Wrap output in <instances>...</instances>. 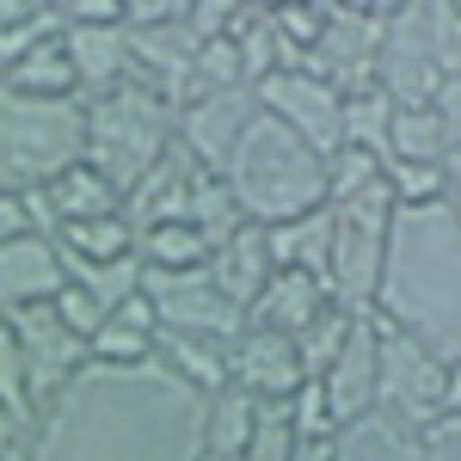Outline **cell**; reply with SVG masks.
Segmentation results:
<instances>
[{"mask_svg":"<svg viewBox=\"0 0 461 461\" xmlns=\"http://www.w3.org/2000/svg\"><path fill=\"white\" fill-rule=\"evenodd\" d=\"M68 62L80 74V99H105L117 86H130V37L123 25H68Z\"/></svg>","mask_w":461,"mask_h":461,"instance_id":"19","label":"cell"},{"mask_svg":"<svg viewBox=\"0 0 461 461\" xmlns=\"http://www.w3.org/2000/svg\"><path fill=\"white\" fill-rule=\"evenodd\" d=\"M154 345H160V320L148 308V295H136L130 308H117L86 339V357L93 363H111V369H136V363H154Z\"/></svg>","mask_w":461,"mask_h":461,"instance_id":"21","label":"cell"},{"mask_svg":"<svg viewBox=\"0 0 461 461\" xmlns=\"http://www.w3.org/2000/svg\"><path fill=\"white\" fill-rule=\"evenodd\" d=\"M332 461H430L425 456V437L406 425H393V419H363V425L339 430V443H332Z\"/></svg>","mask_w":461,"mask_h":461,"instance_id":"25","label":"cell"},{"mask_svg":"<svg viewBox=\"0 0 461 461\" xmlns=\"http://www.w3.org/2000/svg\"><path fill=\"white\" fill-rule=\"evenodd\" d=\"M388 130H393V99L382 93V86L345 99V142L351 148H369V154L388 160Z\"/></svg>","mask_w":461,"mask_h":461,"instance_id":"35","label":"cell"},{"mask_svg":"<svg viewBox=\"0 0 461 461\" xmlns=\"http://www.w3.org/2000/svg\"><path fill=\"white\" fill-rule=\"evenodd\" d=\"M289 412H295L302 443H339V419H332V406H326V388H320V382H302V393L289 400Z\"/></svg>","mask_w":461,"mask_h":461,"instance_id":"39","label":"cell"},{"mask_svg":"<svg viewBox=\"0 0 461 461\" xmlns=\"http://www.w3.org/2000/svg\"><path fill=\"white\" fill-rule=\"evenodd\" d=\"M443 388H449V363L430 357L412 332L382 326V406L375 412L425 437L443 419Z\"/></svg>","mask_w":461,"mask_h":461,"instance_id":"9","label":"cell"},{"mask_svg":"<svg viewBox=\"0 0 461 461\" xmlns=\"http://www.w3.org/2000/svg\"><path fill=\"white\" fill-rule=\"evenodd\" d=\"M0 406L25 430H37V393H32V375H25V357H19L13 326H0Z\"/></svg>","mask_w":461,"mask_h":461,"instance_id":"37","label":"cell"},{"mask_svg":"<svg viewBox=\"0 0 461 461\" xmlns=\"http://www.w3.org/2000/svg\"><path fill=\"white\" fill-rule=\"evenodd\" d=\"M437 117H443V136H449V154H461V80H449L437 93Z\"/></svg>","mask_w":461,"mask_h":461,"instance_id":"43","label":"cell"},{"mask_svg":"<svg viewBox=\"0 0 461 461\" xmlns=\"http://www.w3.org/2000/svg\"><path fill=\"white\" fill-rule=\"evenodd\" d=\"M32 461H203L210 393L178 382L167 363L111 369L86 363L56 393L25 443Z\"/></svg>","mask_w":461,"mask_h":461,"instance_id":"1","label":"cell"},{"mask_svg":"<svg viewBox=\"0 0 461 461\" xmlns=\"http://www.w3.org/2000/svg\"><path fill=\"white\" fill-rule=\"evenodd\" d=\"M210 277H215V289H221V295H228V302H234L240 314H247L252 302L265 295V284L277 277V258H271V234L247 221V228H240L234 240H221V247L210 252Z\"/></svg>","mask_w":461,"mask_h":461,"instance_id":"18","label":"cell"},{"mask_svg":"<svg viewBox=\"0 0 461 461\" xmlns=\"http://www.w3.org/2000/svg\"><path fill=\"white\" fill-rule=\"evenodd\" d=\"M43 191H50V203H56V215H62V228H68V221H99V215H123L130 210V197H123L99 167H86V160L68 167L56 185H43Z\"/></svg>","mask_w":461,"mask_h":461,"instance_id":"22","label":"cell"},{"mask_svg":"<svg viewBox=\"0 0 461 461\" xmlns=\"http://www.w3.org/2000/svg\"><path fill=\"white\" fill-rule=\"evenodd\" d=\"M142 295H148V308H154V320H160V332L210 339V345H234V339L247 332V314L215 289L210 265H203V271H148Z\"/></svg>","mask_w":461,"mask_h":461,"instance_id":"8","label":"cell"},{"mask_svg":"<svg viewBox=\"0 0 461 461\" xmlns=\"http://www.w3.org/2000/svg\"><path fill=\"white\" fill-rule=\"evenodd\" d=\"M56 247L68 258H130L136 252V228H130V210L123 215H99V221H68L56 234Z\"/></svg>","mask_w":461,"mask_h":461,"instance_id":"33","label":"cell"},{"mask_svg":"<svg viewBox=\"0 0 461 461\" xmlns=\"http://www.w3.org/2000/svg\"><path fill=\"white\" fill-rule=\"evenodd\" d=\"M68 289L62 247L43 234H19L0 247V314H25V308H56V295Z\"/></svg>","mask_w":461,"mask_h":461,"instance_id":"15","label":"cell"},{"mask_svg":"<svg viewBox=\"0 0 461 461\" xmlns=\"http://www.w3.org/2000/svg\"><path fill=\"white\" fill-rule=\"evenodd\" d=\"M449 86L437 32H430V0L393 6L388 19V50H382V93L393 105H437V93Z\"/></svg>","mask_w":461,"mask_h":461,"instance_id":"10","label":"cell"},{"mask_svg":"<svg viewBox=\"0 0 461 461\" xmlns=\"http://www.w3.org/2000/svg\"><path fill=\"white\" fill-rule=\"evenodd\" d=\"M449 203L461 210V154H449Z\"/></svg>","mask_w":461,"mask_h":461,"instance_id":"47","label":"cell"},{"mask_svg":"<svg viewBox=\"0 0 461 461\" xmlns=\"http://www.w3.org/2000/svg\"><path fill=\"white\" fill-rule=\"evenodd\" d=\"M252 419H258V400L240 388H221L210 400V456L203 461H240L247 456V437H252Z\"/></svg>","mask_w":461,"mask_h":461,"instance_id":"32","label":"cell"},{"mask_svg":"<svg viewBox=\"0 0 461 461\" xmlns=\"http://www.w3.org/2000/svg\"><path fill=\"white\" fill-rule=\"evenodd\" d=\"M0 80H6V86H19V93H32V99H80V74H74L68 43H62V37L37 43L32 56H19Z\"/></svg>","mask_w":461,"mask_h":461,"instance_id":"27","label":"cell"},{"mask_svg":"<svg viewBox=\"0 0 461 461\" xmlns=\"http://www.w3.org/2000/svg\"><path fill=\"white\" fill-rule=\"evenodd\" d=\"M320 388H326V406H332L339 430L375 419V406H382V320H375V308L357 314L351 339L332 357V369L320 375Z\"/></svg>","mask_w":461,"mask_h":461,"instance_id":"13","label":"cell"},{"mask_svg":"<svg viewBox=\"0 0 461 461\" xmlns=\"http://www.w3.org/2000/svg\"><path fill=\"white\" fill-rule=\"evenodd\" d=\"M221 185L234 191V203L252 228H284V221L326 210V154L308 148L289 123L258 111L240 148H234Z\"/></svg>","mask_w":461,"mask_h":461,"instance_id":"3","label":"cell"},{"mask_svg":"<svg viewBox=\"0 0 461 461\" xmlns=\"http://www.w3.org/2000/svg\"><path fill=\"white\" fill-rule=\"evenodd\" d=\"M375 320L412 332L449 369L461 363V210L449 197L425 210H393Z\"/></svg>","mask_w":461,"mask_h":461,"instance_id":"2","label":"cell"},{"mask_svg":"<svg viewBox=\"0 0 461 461\" xmlns=\"http://www.w3.org/2000/svg\"><path fill=\"white\" fill-rule=\"evenodd\" d=\"M388 234H393V191H369L357 203L332 210V265H326V289L339 308L369 314L375 289H382V265H388Z\"/></svg>","mask_w":461,"mask_h":461,"instance_id":"6","label":"cell"},{"mask_svg":"<svg viewBox=\"0 0 461 461\" xmlns=\"http://www.w3.org/2000/svg\"><path fill=\"white\" fill-rule=\"evenodd\" d=\"M295 449H302V430H295L289 400H258V419H252V437H247V456L240 461H295Z\"/></svg>","mask_w":461,"mask_h":461,"instance_id":"34","label":"cell"},{"mask_svg":"<svg viewBox=\"0 0 461 461\" xmlns=\"http://www.w3.org/2000/svg\"><path fill=\"white\" fill-rule=\"evenodd\" d=\"M252 93H258V111L265 117L289 123L308 148H320V154L345 148V93H332L308 68H277L271 80H258Z\"/></svg>","mask_w":461,"mask_h":461,"instance_id":"12","label":"cell"},{"mask_svg":"<svg viewBox=\"0 0 461 461\" xmlns=\"http://www.w3.org/2000/svg\"><path fill=\"white\" fill-rule=\"evenodd\" d=\"M234 50H240V68H247V86L258 80H271L284 62V37H277V19H271V6H234Z\"/></svg>","mask_w":461,"mask_h":461,"instance_id":"29","label":"cell"},{"mask_svg":"<svg viewBox=\"0 0 461 461\" xmlns=\"http://www.w3.org/2000/svg\"><path fill=\"white\" fill-rule=\"evenodd\" d=\"M86 160V99H32L0 80V191H43Z\"/></svg>","mask_w":461,"mask_h":461,"instance_id":"4","label":"cell"},{"mask_svg":"<svg viewBox=\"0 0 461 461\" xmlns=\"http://www.w3.org/2000/svg\"><path fill=\"white\" fill-rule=\"evenodd\" d=\"M271 234V258L277 271H314L326 284V265H332V203L302 221H284V228H265Z\"/></svg>","mask_w":461,"mask_h":461,"instance_id":"23","label":"cell"},{"mask_svg":"<svg viewBox=\"0 0 461 461\" xmlns=\"http://www.w3.org/2000/svg\"><path fill=\"white\" fill-rule=\"evenodd\" d=\"M425 456L430 461H461V425L456 419H437V425L425 430Z\"/></svg>","mask_w":461,"mask_h":461,"instance_id":"42","label":"cell"},{"mask_svg":"<svg viewBox=\"0 0 461 461\" xmlns=\"http://www.w3.org/2000/svg\"><path fill=\"white\" fill-rule=\"evenodd\" d=\"M154 363H167L178 382H191V388L215 393L228 388V345H210V339H185V332H160V345H154Z\"/></svg>","mask_w":461,"mask_h":461,"instance_id":"28","label":"cell"},{"mask_svg":"<svg viewBox=\"0 0 461 461\" xmlns=\"http://www.w3.org/2000/svg\"><path fill=\"white\" fill-rule=\"evenodd\" d=\"M25 443H32V430H25L19 419H13V412H6V406H0V461H6V456H19Z\"/></svg>","mask_w":461,"mask_h":461,"instance_id":"44","label":"cell"},{"mask_svg":"<svg viewBox=\"0 0 461 461\" xmlns=\"http://www.w3.org/2000/svg\"><path fill=\"white\" fill-rule=\"evenodd\" d=\"M6 461H32V456H25V449H19V456H6Z\"/></svg>","mask_w":461,"mask_h":461,"instance_id":"48","label":"cell"},{"mask_svg":"<svg viewBox=\"0 0 461 461\" xmlns=\"http://www.w3.org/2000/svg\"><path fill=\"white\" fill-rule=\"evenodd\" d=\"M351 326H357V314H351V308H339V302H332V308L320 314V326H314V332H308V339H295V351H302V369H308V382H320V375L332 369V357L345 351V339H351Z\"/></svg>","mask_w":461,"mask_h":461,"instance_id":"36","label":"cell"},{"mask_svg":"<svg viewBox=\"0 0 461 461\" xmlns=\"http://www.w3.org/2000/svg\"><path fill=\"white\" fill-rule=\"evenodd\" d=\"M295 461H332V443H302Z\"/></svg>","mask_w":461,"mask_h":461,"instance_id":"46","label":"cell"},{"mask_svg":"<svg viewBox=\"0 0 461 461\" xmlns=\"http://www.w3.org/2000/svg\"><path fill=\"white\" fill-rule=\"evenodd\" d=\"M388 19L393 6H326V32H320L314 56L302 68L326 80L332 93H375L382 86V50H388Z\"/></svg>","mask_w":461,"mask_h":461,"instance_id":"7","label":"cell"},{"mask_svg":"<svg viewBox=\"0 0 461 461\" xmlns=\"http://www.w3.org/2000/svg\"><path fill=\"white\" fill-rule=\"evenodd\" d=\"M443 419H456V425H461V363L449 369V388H443Z\"/></svg>","mask_w":461,"mask_h":461,"instance_id":"45","label":"cell"},{"mask_svg":"<svg viewBox=\"0 0 461 461\" xmlns=\"http://www.w3.org/2000/svg\"><path fill=\"white\" fill-rule=\"evenodd\" d=\"M197 160L173 142V154L154 167V173L130 191V228L148 234V228H160V221H185V203H191V185H197Z\"/></svg>","mask_w":461,"mask_h":461,"instance_id":"20","label":"cell"},{"mask_svg":"<svg viewBox=\"0 0 461 461\" xmlns=\"http://www.w3.org/2000/svg\"><path fill=\"white\" fill-rule=\"evenodd\" d=\"M136 252H142L148 271H203L215 247L191 228V221H160V228L136 234Z\"/></svg>","mask_w":461,"mask_h":461,"instance_id":"30","label":"cell"},{"mask_svg":"<svg viewBox=\"0 0 461 461\" xmlns=\"http://www.w3.org/2000/svg\"><path fill=\"white\" fill-rule=\"evenodd\" d=\"M56 314L68 320V332H80V339H93V332H99V326H105V308H99V302H93V295H86V289L80 284H68L62 289V295H56Z\"/></svg>","mask_w":461,"mask_h":461,"instance_id":"41","label":"cell"},{"mask_svg":"<svg viewBox=\"0 0 461 461\" xmlns=\"http://www.w3.org/2000/svg\"><path fill=\"white\" fill-rule=\"evenodd\" d=\"M271 19H277V37H284V62H289V68H302V62L314 56L320 32H326V6H302V0H289V6H271Z\"/></svg>","mask_w":461,"mask_h":461,"instance_id":"38","label":"cell"},{"mask_svg":"<svg viewBox=\"0 0 461 461\" xmlns=\"http://www.w3.org/2000/svg\"><path fill=\"white\" fill-rule=\"evenodd\" d=\"M62 265H68V284H80L105 314H117V308H130L136 295H142V252H130V258H68L62 252Z\"/></svg>","mask_w":461,"mask_h":461,"instance_id":"24","label":"cell"},{"mask_svg":"<svg viewBox=\"0 0 461 461\" xmlns=\"http://www.w3.org/2000/svg\"><path fill=\"white\" fill-rule=\"evenodd\" d=\"M302 382H308V369H302L295 339H277V332L247 326V332L228 345V388L252 393V400H295Z\"/></svg>","mask_w":461,"mask_h":461,"instance_id":"16","label":"cell"},{"mask_svg":"<svg viewBox=\"0 0 461 461\" xmlns=\"http://www.w3.org/2000/svg\"><path fill=\"white\" fill-rule=\"evenodd\" d=\"M6 326H13V339H19V357H25V375H32V393H37V412H43V406L93 363V357H86V339L68 332V320L56 314V308H25V314H13Z\"/></svg>","mask_w":461,"mask_h":461,"instance_id":"14","label":"cell"},{"mask_svg":"<svg viewBox=\"0 0 461 461\" xmlns=\"http://www.w3.org/2000/svg\"><path fill=\"white\" fill-rule=\"evenodd\" d=\"M430 32H437L443 74H449V80H461V6H449V0H430Z\"/></svg>","mask_w":461,"mask_h":461,"instance_id":"40","label":"cell"},{"mask_svg":"<svg viewBox=\"0 0 461 461\" xmlns=\"http://www.w3.org/2000/svg\"><path fill=\"white\" fill-rule=\"evenodd\" d=\"M326 308H332V289L320 284L314 271H277L265 284V295L247 308V326L277 332V339H308Z\"/></svg>","mask_w":461,"mask_h":461,"instance_id":"17","label":"cell"},{"mask_svg":"<svg viewBox=\"0 0 461 461\" xmlns=\"http://www.w3.org/2000/svg\"><path fill=\"white\" fill-rule=\"evenodd\" d=\"M173 154V105L148 86H117L105 99H86V167L130 197L160 160Z\"/></svg>","mask_w":461,"mask_h":461,"instance_id":"5","label":"cell"},{"mask_svg":"<svg viewBox=\"0 0 461 461\" xmlns=\"http://www.w3.org/2000/svg\"><path fill=\"white\" fill-rule=\"evenodd\" d=\"M0 326H6V314H0Z\"/></svg>","mask_w":461,"mask_h":461,"instance_id":"49","label":"cell"},{"mask_svg":"<svg viewBox=\"0 0 461 461\" xmlns=\"http://www.w3.org/2000/svg\"><path fill=\"white\" fill-rule=\"evenodd\" d=\"M388 160H400V167H449V136H443L437 105H393Z\"/></svg>","mask_w":461,"mask_h":461,"instance_id":"26","label":"cell"},{"mask_svg":"<svg viewBox=\"0 0 461 461\" xmlns=\"http://www.w3.org/2000/svg\"><path fill=\"white\" fill-rule=\"evenodd\" d=\"M258 117V93L252 86H228V93H191L173 111V142L203 167V173H228L234 148L247 136V123Z\"/></svg>","mask_w":461,"mask_h":461,"instance_id":"11","label":"cell"},{"mask_svg":"<svg viewBox=\"0 0 461 461\" xmlns=\"http://www.w3.org/2000/svg\"><path fill=\"white\" fill-rule=\"evenodd\" d=\"M388 185V160L382 154H369V148H332L326 154V203L339 210V203H357V197H369V191H382Z\"/></svg>","mask_w":461,"mask_h":461,"instance_id":"31","label":"cell"}]
</instances>
